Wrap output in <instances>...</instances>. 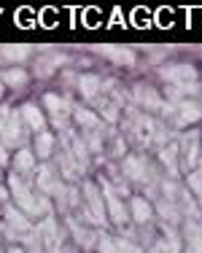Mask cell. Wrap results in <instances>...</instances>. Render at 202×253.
Returning <instances> with one entry per match:
<instances>
[{"instance_id": "cell-33", "label": "cell", "mask_w": 202, "mask_h": 253, "mask_svg": "<svg viewBox=\"0 0 202 253\" xmlns=\"http://www.w3.org/2000/svg\"><path fill=\"white\" fill-rule=\"evenodd\" d=\"M30 253H43V248H40V245H33V248H30Z\"/></svg>"}, {"instance_id": "cell-35", "label": "cell", "mask_w": 202, "mask_h": 253, "mask_svg": "<svg viewBox=\"0 0 202 253\" xmlns=\"http://www.w3.org/2000/svg\"><path fill=\"white\" fill-rule=\"evenodd\" d=\"M0 97H3V81H0Z\"/></svg>"}, {"instance_id": "cell-3", "label": "cell", "mask_w": 202, "mask_h": 253, "mask_svg": "<svg viewBox=\"0 0 202 253\" xmlns=\"http://www.w3.org/2000/svg\"><path fill=\"white\" fill-rule=\"evenodd\" d=\"M81 194H84V215L89 221H94V224L105 226V224H108V213H105L103 191H100L92 180H86L84 189H81Z\"/></svg>"}, {"instance_id": "cell-19", "label": "cell", "mask_w": 202, "mask_h": 253, "mask_svg": "<svg viewBox=\"0 0 202 253\" xmlns=\"http://www.w3.org/2000/svg\"><path fill=\"white\" fill-rule=\"evenodd\" d=\"M11 162H14V175H19V178L35 170V154L30 151V148H19Z\"/></svg>"}, {"instance_id": "cell-12", "label": "cell", "mask_w": 202, "mask_h": 253, "mask_svg": "<svg viewBox=\"0 0 202 253\" xmlns=\"http://www.w3.org/2000/svg\"><path fill=\"white\" fill-rule=\"evenodd\" d=\"M97 251L100 253H143L138 245H132L124 237H97Z\"/></svg>"}, {"instance_id": "cell-18", "label": "cell", "mask_w": 202, "mask_h": 253, "mask_svg": "<svg viewBox=\"0 0 202 253\" xmlns=\"http://www.w3.org/2000/svg\"><path fill=\"white\" fill-rule=\"evenodd\" d=\"M183 248L186 253H202V226L194 221H189L183 229Z\"/></svg>"}, {"instance_id": "cell-25", "label": "cell", "mask_w": 202, "mask_h": 253, "mask_svg": "<svg viewBox=\"0 0 202 253\" xmlns=\"http://www.w3.org/2000/svg\"><path fill=\"white\" fill-rule=\"evenodd\" d=\"M0 81H3V86L19 89V86H25V84L30 81V73H27V70H22V68H8V70L0 73Z\"/></svg>"}, {"instance_id": "cell-13", "label": "cell", "mask_w": 202, "mask_h": 253, "mask_svg": "<svg viewBox=\"0 0 202 253\" xmlns=\"http://www.w3.org/2000/svg\"><path fill=\"white\" fill-rule=\"evenodd\" d=\"M94 51H103L105 59H111V62L116 65H135V51L127 49V46H94Z\"/></svg>"}, {"instance_id": "cell-23", "label": "cell", "mask_w": 202, "mask_h": 253, "mask_svg": "<svg viewBox=\"0 0 202 253\" xmlns=\"http://www.w3.org/2000/svg\"><path fill=\"white\" fill-rule=\"evenodd\" d=\"M135 100L146 108H154V111H162V105H164L162 97H159V92L151 86H135Z\"/></svg>"}, {"instance_id": "cell-6", "label": "cell", "mask_w": 202, "mask_h": 253, "mask_svg": "<svg viewBox=\"0 0 202 253\" xmlns=\"http://www.w3.org/2000/svg\"><path fill=\"white\" fill-rule=\"evenodd\" d=\"M175 146H178V159L186 162V165L194 170V165H197V159H200V132L197 129L183 132L181 140H178Z\"/></svg>"}, {"instance_id": "cell-26", "label": "cell", "mask_w": 202, "mask_h": 253, "mask_svg": "<svg viewBox=\"0 0 202 253\" xmlns=\"http://www.w3.org/2000/svg\"><path fill=\"white\" fill-rule=\"evenodd\" d=\"M159 159H162L164 170L173 172V175H178V146H175V143H170V146L159 148Z\"/></svg>"}, {"instance_id": "cell-2", "label": "cell", "mask_w": 202, "mask_h": 253, "mask_svg": "<svg viewBox=\"0 0 202 253\" xmlns=\"http://www.w3.org/2000/svg\"><path fill=\"white\" fill-rule=\"evenodd\" d=\"M43 108H46V119H51V124H54L59 132L70 129V113H73V105H70L68 97L49 92V94H43Z\"/></svg>"}, {"instance_id": "cell-36", "label": "cell", "mask_w": 202, "mask_h": 253, "mask_svg": "<svg viewBox=\"0 0 202 253\" xmlns=\"http://www.w3.org/2000/svg\"><path fill=\"white\" fill-rule=\"evenodd\" d=\"M0 175H3V167H0Z\"/></svg>"}, {"instance_id": "cell-8", "label": "cell", "mask_w": 202, "mask_h": 253, "mask_svg": "<svg viewBox=\"0 0 202 253\" xmlns=\"http://www.w3.org/2000/svg\"><path fill=\"white\" fill-rule=\"evenodd\" d=\"M38 234H40V240H43L40 248H46V253H59V248H62V237H59V226H57L54 215H46V218L40 221Z\"/></svg>"}, {"instance_id": "cell-21", "label": "cell", "mask_w": 202, "mask_h": 253, "mask_svg": "<svg viewBox=\"0 0 202 253\" xmlns=\"http://www.w3.org/2000/svg\"><path fill=\"white\" fill-rule=\"evenodd\" d=\"M65 143V140H62ZM59 170H62V175H65V180H76L81 175V167H79V162L73 159V154H70V148H68V143H65V151L59 154Z\"/></svg>"}, {"instance_id": "cell-27", "label": "cell", "mask_w": 202, "mask_h": 253, "mask_svg": "<svg viewBox=\"0 0 202 253\" xmlns=\"http://www.w3.org/2000/svg\"><path fill=\"white\" fill-rule=\"evenodd\" d=\"M97 102V108H100V116L105 119V122H111V124H116L119 122V102L111 97V100H94Z\"/></svg>"}, {"instance_id": "cell-16", "label": "cell", "mask_w": 202, "mask_h": 253, "mask_svg": "<svg viewBox=\"0 0 202 253\" xmlns=\"http://www.w3.org/2000/svg\"><path fill=\"white\" fill-rule=\"evenodd\" d=\"M68 62V54H43V57L35 62V76L38 78H49L59 65Z\"/></svg>"}, {"instance_id": "cell-24", "label": "cell", "mask_w": 202, "mask_h": 253, "mask_svg": "<svg viewBox=\"0 0 202 253\" xmlns=\"http://www.w3.org/2000/svg\"><path fill=\"white\" fill-rule=\"evenodd\" d=\"M70 116L76 119V124H79L84 132H89V129H97V126H100V116H97L94 111H86V108H79V105H76Z\"/></svg>"}, {"instance_id": "cell-31", "label": "cell", "mask_w": 202, "mask_h": 253, "mask_svg": "<svg viewBox=\"0 0 202 253\" xmlns=\"http://www.w3.org/2000/svg\"><path fill=\"white\" fill-rule=\"evenodd\" d=\"M5 165H8V148L0 143V167H5Z\"/></svg>"}, {"instance_id": "cell-32", "label": "cell", "mask_w": 202, "mask_h": 253, "mask_svg": "<svg viewBox=\"0 0 202 253\" xmlns=\"http://www.w3.org/2000/svg\"><path fill=\"white\" fill-rule=\"evenodd\" d=\"M8 253H25V251H22L19 245H11V248H8Z\"/></svg>"}, {"instance_id": "cell-29", "label": "cell", "mask_w": 202, "mask_h": 253, "mask_svg": "<svg viewBox=\"0 0 202 253\" xmlns=\"http://www.w3.org/2000/svg\"><path fill=\"white\" fill-rule=\"evenodd\" d=\"M186 186H189V191H192L194 197H200V200H202V170L194 167V170L186 175Z\"/></svg>"}, {"instance_id": "cell-17", "label": "cell", "mask_w": 202, "mask_h": 253, "mask_svg": "<svg viewBox=\"0 0 202 253\" xmlns=\"http://www.w3.org/2000/svg\"><path fill=\"white\" fill-rule=\"evenodd\" d=\"M79 92H81V97H86L89 102H94L100 97V89H103V81H100V76H94V73H84V76H79Z\"/></svg>"}, {"instance_id": "cell-10", "label": "cell", "mask_w": 202, "mask_h": 253, "mask_svg": "<svg viewBox=\"0 0 202 253\" xmlns=\"http://www.w3.org/2000/svg\"><path fill=\"white\" fill-rule=\"evenodd\" d=\"M3 218H5L3 224L8 226L14 234H27L30 229H33V226H30V218L22 213L19 208H14V205H5V208H3Z\"/></svg>"}, {"instance_id": "cell-28", "label": "cell", "mask_w": 202, "mask_h": 253, "mask_svg": "<svg viewBox=\"0 0 202 253\" xmlns=\"http://www.w3.org/2000/svg\"><path fill=\"white\" fill-rule=\"evenodd\" d=\"M0 57L11 59V62H25L30 57V46H3V49H0Z\"/></svg>"}, {"instance_id": "cell-14", "label": "cell", "mask_w": 202, "mask_h": 253, "mask_svg": "<svg viewBox=\"0 0 202 253\" xmlns=\"http://www.w3.org/2000/svg\"><path fill=\"white\" fill-rule=\"evenodd\" d=\"M35 183H38V189L43 191L46 197H51V194H57L59 191V178L54 175V167L51 165H40L38 167V178H35Z\"/></svg>"}, {"instance_id": "cell-11", "label": "cell", "mask_w": 202, "mask_h": 253, "mask_svg": "<svg viewBox=\"0 0 202 253\" xmlns=\"http://www.w3.org/2000/svg\"><path fill=\"white\" fill-rule=\"evenodd\" d=\"M19 113H22V122H25L27 129H33L35 135H38V132H46V116L35 102H25V105L19 108Z\"/></svg>"}, {"instance_id": "cell-20", "label": "cell", "mask_w": 202, "mask_h": 253, "mask_svg": "<svg viewBox=\"0 0 202 253\" xmlns=\"http://www.w3.org/2000/svg\"><path fill=\"white\" fill-rule=\"evenodd\" d=\"M68 224H70V232H73V237L79 240V245L81 248H86V251H92V248H97V237H94V232H89L86 226H81L76 218H70L68 215Z\"/></svg>"}, {"instance_id": "cell-30", "label": "cell", "mask_w": 202, "mask_h": 253, "mask_svg": "<svg viewBox=\"0 0 202 253\" xmlns=\"http://www.w3.org/2000/svg\"><path fill=\"white\" fill-rule=\"evenodd\" d=\"M11 113H14V111H11L8 105H0V135H3V129L8 126V122H11Z\"/></svg>"}, {"instance_id": "cell-15", "label": "cell", "mask_w": 202, "mask_h": 253, "mask_svg": "<svg viewBox=\"0 0 202 253\" xmlns=\"http://www.w3.org/2000/svg\"><path fill=\"white\" fill-rule=\"evenodd\" d=\"M127 210H129V218H132L135 224H148L151 215H154V208H151V202H148L146 197H132L129 205H127Z\"/></svg>"}, {"instance_id": "cell-4", "label": "cell", "mask_w": 202, "mask_h": 253, "mask_svg": "<svg viewBox=\"0 0 202 253\" xmlns=\"http://www.w3.org/2000/svg\"><path fill=\"white\" fill-rule=\"evenodd\" d=\"M162 111L170 116V122H175L178 126H189V124H197L202 119V108L197 102H189V100H181V102H173V105H162Z\"/></svg>"}, {"instance_id": "cell-34", "label": "cell", "mask_w": 202, "mask_h": 253, "mask_svg": "<svg viewBox=\"0 0 202 253\" xmlns=\"http://www.w3.org/2000/svg\"><path fill=\"white\" fill-rule=\"evenodd\" d=\"M3 200H5V189L0 186V205H3Z\"/></svg>"}, {"instance_id": "cell-22", "label": "cell", "mask_w": 202, "mask_h": 253, "mask_svg": "<svg viewBox=\"0 0 202 253\" xmlns=\"http://www.w3.org/2000/svg\"><path fill=\"white\" fill-rule=\"evenodd\" d=\"M51 151H54V135H51L49 129L38 132V135H35V143H33V154L38 156V159H49Z\"/></svg>"}, {"instance_id": "cell-1", "label": "cell", "mask_w": 202, "mask_h": 253, "mask_svg": "<svg viewBox=\"0 0 202 253\" xmlns=\"http://www.w3.org/2000/svg\"><path fill=\"white\" fill-rule=\"evenodd\" d=\"M8 183H11V194H14L16 205H19V210L27 218L30 215H40V218L51 215V200L46 194H35V191L30 189V183H25L19 175H11Z\"/></svg>"}, {"instance_id": "cell-9", "label": "cell", "mask_w": 202, "mask_h": 253, "mask_svg": "<svg viewBox=\"0 0 202 253\" xmlns=\"http://www.w3.org/2000/svg\"><path fill=\"white\" fill-rule=\"evenodd\" d=\"M121 172H124V180L140 183V180H146V175H148V162L138 154H127L121 159Z\"/></svg>"}, {"instance_id": "cell-7", "label": "cell", "mask_w": 202, "mask_h": 253, "mask_svg": "<svg viewBox=\"0 0 202 253\" xmlns=\"http://www.w3.org/2000/svg\"><path fill=\"white\" fill-rule=\"evenodd\" d=\"M159 76L173 86V84H194L197 81V68L194 65H186V62H178V65H167V68L159 70Z\"/></svg>"}, {"instance_id": "cell-5", "label": "cell", "mask_w": 202, "mask_h": 253, "mask_svg": "<svg viewBox=\"0 0 202 253\" xmlns=\"http://www.w3.org/2000/svg\"><path fill=\"white\" fill-rule=\"evenodd\" d=\"M103 183V200H105V213H108V218L114 221V224H127L129 221V210L127 205H124L121 200H119V194L114 191V186L108 183V180H100Z\"/></svg>"}]
</instances>
